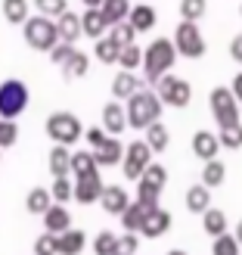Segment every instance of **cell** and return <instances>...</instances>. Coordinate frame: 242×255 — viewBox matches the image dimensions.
Wrapping results in <instances>:
<instances>
[{"instance_id": "7a4b0ae2", "label": "cell", "mask_w": 242, "mask_h": 255, "mask_svg": "<svg viewBox=\"0 0 242 255\" xmlns=\"http://www.w3.org/2000/svg\"><path fill=\"white\" fill-rule=\"evenodd\" d=\"M124 109H127V125L137 128V131H146L149 125H156L161 119L164 103H161V97L156 91H146V87H143L140 94H134L131 100H127Z\"/></svg>"}, {"instance_id": "4dcf8cb0", "label": "cell", "mask_w": 242, "mask_h": 255, "mask_svg": "<svg viewBox=\"0 0 242 255\" xmlns=\"http://www.w3.org/2000/svg\"><path fill=\"white\" fill-rule=\"evenodd\" d=\"M146 143H149V149H152V152H164V149H168V143H171L168 128H164L161 122L149 125V128H146Z\"/></svg>"}, {"instance_id": "8fae6325", "label": "cell", "mask_w": 242, "mask_h": 255, "mask_svg": "<svg viewBox=\"0 0 242 255\" xmlns=\"http://www.w3.org/2000/svg\"><path fill=\"white\" fill-rule=\"evenodd\" d=\"M99 206H103L106 215H118V218H121V215L127 212V206H131V196H127L124 187L112 184V187L103 190V196H99Z\"/></svg>"}, {"instance_id": "9c48e42d", "label": "cell", "mask_w": 242, "mask_h": 255, "mask_svg": "<svg viewBox=\"0 0 242 255\" xmlns=\"http://www.w3.org/2000/svg\"><path fill=\"white\" fill-rule=\"evenodd\" d=\"M156 94L161 97V103H164V106L183 109V106H189V100H193V87H189L186 78H177V75H164V78L156 84Z\"/></svg>"}, {"instance_id": "83f0119b", "label": "cell", "mask_w": 242, "mask_h": 255, "mask_svg": "<svg viewBox=\"0 0 242 255\" xmlns=\"http://www.w3.org/2000/svg\"><path fill=\"white\" fill-rule=\"evenodd\" d=\"M127 22L137 28V34L140 31H149V28H156V22H159V16H156V9H152L149 3H137L134 9H131V16H127Z\"/></svg>"}, {"instance_id": "816d5d0a", "label": "cell", "mask_w": 242, "mask_h": 255, "mask_svg": "<svg viewBox=\"0 0 242 255\" xmlns=\"http://www.w3.org/2000/svg\"><path fill=\"white\" fill-rule=\"evenodd\" d=\"M233 237H236V240H239V246H242V221H239V224H236V231H233Z\"/></svg>"}, {"instance_id": "f5cc1de1", "label": "cell", "mask_w": 242, "mask_h": 255, "mask_svg": "<svg viewBox=\"0 0 242 255\" xmlns=\"http://www.w3.org/2000/svg\"><path fill=\"white\" fill-rule=\"evenodd\" d=\"M164 255H186L183 249H171V252H164Z\"/></svg>"}, {"instance_id": "44dd1931", "label": "cell", "mask_w": 242, "mask_h": 255, "mask_svg": "<svg viewBox=\"0 0 242 255\" xmlns=\"http://www.w3.org/2000/svg\"><path fill=\"white\" fill-rule=\"evenodd\" d=\"M186 209L193 215H205L211 209V190L205 184H193L186 190Z\"/></svg>"}, {"instance_id": "1f68e13d", "label": "cell", "mask_w": 242, "mask_h": 255, "mask_svg": "<svg viewBox=\"0 0 242 255\" xmlns=\"http://www.w3.org/2000/svg\"><path fill=\"white\" fill-rule=\"evenodd\" d=\"M224 177H227V165H224L221 159H211V162H205V168H202V184H205L208 190L221 187V184H224Z\"/></svg>"}, {"instance_id": "f6af8a7d", "label": "cell", "mask_w": 242, "mask_h": 255, "mask_svg": "<svg viewBox=\"0 0 242 255\" xmlns=\"http://www.w3.org/2000/svg\"><path fill=\"white\" fill-rule=\"evenodd\" d=\"M78 53V50H75V44H66V41H59L53 50H50V59H53V66H66V62Z\"/></svg>"}, {"instance_id": "e575fe53", "label": "cell", "mask_w": 242, "mask_h": 255, "mask_svg": "<svg viewBox=\"0 0 242 255\" xmlns=\"http://www.w3.org/2000/svg\"><path fill=\"white\" fill-rule=\"evenodd\" d=\"M208 9V0H180V19L186 22H199Z\"/></svg>"}, {"instance_id": "ba28073f", "label": "cell", "mask_w": 242, "mask_h": 255, "mask_svg": "<svg viewBox=\"0 0 242 255\" xmlns=\"http://www.w3.org/2000/svg\"><path fill=\"white\" fill-rule=\"evenodd\" d=\"M164 184H168V168L159 165V162H152L143 171V177L137 181V199L146 202V206H159V196H161Z\"/></svg>"}, {"instance_id": "b9f144b4", "label": "cell", "mask_w": 242, "mask_h": 255, "mask_svg": "<svg viewBox=\"0 0 242 255\" xmlns=\"http://www.w3.org/2000/svg\"><path fill=\"white\" fill-rule=\"evenodd\" d=\"M16 140H19V125L12 119H0V149L16 146Z\"/></svg>"}, {"instance_id": "836d02e7", "label": "cell", "mask_w": 242, "mask_h": 255, "mask_svg": "<svg viewBox=\"0 0 242 255\" xmlns=\"http://www.w3.org/2000/svg\"><path fill=\"white\" fill-rule=\"evenodd\" d=\"M87 69H90V56H87V53H81V50H78V53H75V56L66 62V66H62V72H66V78H84V75H87Z\"/></svg>"}, {"instance_id": "681fc988", "label": "cell", "mask_w": 242, "mask_h": 255, "mask_svg": "<svg viewBox=\"0 0 242 255\" xmlns=\"http://www.w3.org/2000/svg\"><path fill=\"white\" fill-rule=\"evenodd\" d=\"M230 87H233V94H236V100H239V103H242V72H239L236 78H233V84H230Z\"/></svg>"}, {"instance_id": "74e56055", "label": "cell", "mask_w": 242, "mask_h": 255, "mask_svg": "<svg viewBox=\"0 0 242 255\" xmlns=\"http://www.w3.org/2000/svg\"><path fill=\"white\" fill-rule=\"evenodd\" d=\"M239 240L233 234H221L218 240L211 243V255H239Z\"/></svg>"}, {"instance_id": "484cf974", "label": "cell", "mask_w": 242, "mask_h": 255, "mask_svg": "<svg viewBox=\"0 0 242 255\" xmlns=\"http://www.w3.org/2000/svg\"><path fill=\"white\" fill-rule=\"evenodd\" d=\"M81 25H84V34L93 37V41H99V37L106 34V28H109V22H106L103 12H99V6H96V9H84Z\"/></svg>"}, {"instance_id": "7dc6e473", "label": "cell", "mask_w": 242, "mask_h": 255, "mask_svg": "<svg viewBox=\"0 0 242 255\" xmlns=\"http://www.w3.org/2000/svg\"><path fill=\"white\" fill-rule=\"evenodd\" d=\"M84 137H87V143H90V149H93V152H96V149L109 140V137H106V128H87V134H84Z\"/></svg>"}, {"instance_id": "bcb514c9", "label": "cell", "mask_w": 242, "mask_h": 255, "mask_svg": "<svg viewBox=\"0 0 242 255\" xmlns=\"http://www.w3.org/2000/svg\"><path fill=\"white\" fill-rule=\"evenodd\" d=\"M137 246H140L137 234H124V237H118V249H115V255H134Z\"/></svg>"}, {"instance_id": "f907efd6", "label": "cell", "mask_w": 242, "mask_h": 255, "mask_svg": "<svg viewBox=\"0 0 242 255\" xmlns=\"http://www.w3.org/2000/svg\"><path fill=\"white\" fill-rule=\"evenodd\" d=\"M81 3H84L87 9H96V6H103V0H81Z\"/></svg>"}, {"instance_id": "52a82bcc", "label": "cell", "mask_w": 242, "mask_h": 255, "mask_svg": "<svg viewBox=\"0 0 242 255\" xmlns=\"http://www.w3.org/2000/svg\"><path fill=\"white\" fill-rule=\"evenodd\" d=\"M174 47H177V53L186 56V59H199V56H205V37H202L199 25L180 19V25L174 28Z\"/></svg>"}, {"instance_id": "60d3db41", "label": "cell", "mask_w": 242, "mask_h": 255, "mask_svg": "<svg viewBox=\"0 0 242 255\" xmlns=\"http://www.w3.org/2000/svg\"><path fill=\"white\" fill-rule=\"evenodd\" d=\"M109 37H112V41H115V44L124 50V47H131V44H134V37H137V28H134L131 22H121V25H115V28L109 31Z\"/></svg>"}, {"instance_id": "7bdbcfd3", "label": "cell", "mask_w": 242, "mask_h": 255, "mask_svg": "<svg viewBox=\"0 0 242 255\" xmlns=\"http://www.w3.org/2000/svg\"><path fill=\"white\" fill-rule=\"evenodd\" d=\"M218 137H221V146H224V149H242V125L221 128Z\"/></svg>"}, {"instance_id": "9a60e30c", "label": "cell", "mask_w": 242, "mask_h": 255, "mask_svg": "<svg viewBox=\"0 0 242 255\" xmlns=\"http://www.w3.org/2000/svg\"><path fill=\"white\" fill-rule=\"evenodd\" d=\"M168 227H171V212L156 206L146 215V224H143V231H140V234H143L146 240H159L161 234H168Z\"/></svg>"}, {"instance_id": "7c38bea8", "label": "cell", "mask_w": 242, "mask_h": 255, "mask_svg": "<svg viewBox=\"0 0 242 255\" xmlns=\"http://www.w3.org/2000/svg\"><path fill=\"white\" fill-rule=\"evenodd\" d=\"M143 81H146V78H137L134 72H124V69H121L115 78H112V97H115V100H124V103H127L134 94L143 91Z\"/></svg>"}, {"instance_id": "6da1fadb", "label": "cell", "mask_w": 242, "mask_h": 255, "mask_svg": "<svg viewBox=\"0 0 242 255\" xmlns=\"http://www.w3.org/2000/svg\"><path fill=\"white\" fill-rule=\"evenodd\" d=\"M177 47H174V37H156L146 50H143V72H146V81L149 84H159L164 75H171L174 62H177Z\"/></svg>"}, {"instance_id": "cb8c5ba5", "label": "cell", "mask_w": 242, "mask_h": 255, "mask_svg": "<svg viewBox=\"0 0 242 255\" xmlns=\"http://www.w3.org/2000/svg\"><path fill=\"white\" fill-rule=\"evenodd\" d=\"M131 9H134V6L127 3V0H103V6H99V12H103L106 22H109V28H115V25L127 22Z\"/></svg>"}, {"instance_id": "603a6c76", "label": "cell", "mask_w": 242, "mask_h": 255, "mask_svg": "<svg viewBox=\"0 0 242 255\" xmlns=\"http://www.w3.org/2000/svg\"><path fill=\"white\" fill-rule=\"evenodd\" d=\"M56 28H59V41L66 44H75L78 37L84 34V25H81V16H75V12H66V16L56 19Z\"/></svg>"}, {"instance_id": "5b68a950", "label": "cell", "mask_w": 242, "mask_h": 255, "mask_svg": "<svg viewBox=\"0 0 242 255\" xmlns=\"http://www.w3.org/2000/svg\"><path fill=\"white\" fill-rule=\"evenodd\" d=\"M81 131L84 128H81L78 116H72V112H53L47 119V137L59 146H72L75 140H81Z\"/></svg>"}, {"instance_id": "2e32d148", "label": "cell", "mask_w": 242, "mask_h": 255, "mask_svg": "<svg viewBox=\"0 0 242 255\" xmlns=\"http://www.w3.org/2000/svg\"><path fill=\"white\" fill-rule=\"evenodd\" d=\"M156 209V206H146V202H140V199H134L131 206H127V212L121 215V227L127 234H140L143 231V224H146V215Z\"/></svg>"}, {"instance_id": "e0dca14e", "label": "cell", "mask_w": 242, "mask_h": 255, "mask_svg": "<svg viewBox=\"0 0 242 255\" xmlns=\"http://www.w3.org/2000/svg\"><path fill=\"white\" fill-rule=\"evenodd\" d=\"M103 190H106V184L99 181V174H93V177H81V181H75V199H78L81 206H87V202H99Z\"/></svg>"}, {"instance_id": "277c9868", "label": "cell", "mask_w": 242, "mask_h": 255, "mask_svg": "<svg viewBox=\"0 0 242 255\" xmlns=\"http://www.w3.org/2000/svg\"><path fill=\"white\" fill-rule=\"evenodd\" d=\"M208 103H211V116H214V122H218V128L239 125V100L233 94V87H214Z\"/></svg>"}, {"instance_id": "f35d334b", "label": "cell", "mask_w": 242, "mask_h": 255, "mask_svg": "<svg viewBox=\"0 0 242 255\" xmlns=\"http://www.w3.org/2000/svg\"><path fill=\"white\" fill-rule=\"evenodd\" d=\"M118 66H121L124 72H134L137 66H143V50H140L137 44L124 47V50H121V56H118Z\"/></svg>"}, {"instance_id": "8992f818", "label": "cell", "mask_w": 242, "mask_h": 255, "mask_svg": "<svg viewBox=\"0 0 242 255\" xmlns=\"http://www.w3.org/2000/svg\"><path fill=\"white\" fill-rule=\"evenodd\" d=\"M25 106H28V87L19 78H6L0 84V119H12L22 116Z\"/></svg>"}, {"instance_id": "f1b7e54d", "label": "cell", "mask_w": 242, "mask_h": 255, "mask_svg": "<svg viewBox=\"0 0 242 255\" xmlns=\"http://www.w3.org/2000/svg\"><path fill=\"white\" fill-rule=\"evenodd\" d=\"M84 243H87L84 231H75V227H69L66 234H59V255H81V252H84Z\"/></svg>"}, {"instance_id": "3957f363", "label": "cell", "mask_w": 242, "mask_h": 255, "mask_svg": "<svg viewBox=\"0 0 242 255\" xmlns=\"http://www.w3.org/2000/svg\"><path fill=\"white\" fill-rule=\"evenodd\" d=\"M22 37L31 50H53L59 44V28H56V19H47V16H31L28 22L22 25Z\"/></svg>"}, {"instance_id": "d590c367", "label": "cell", "mask_w": 242, "mask_h": 255, "mask_svg": "<svg viewBox=\"0 0 242 255\" xmlns=\"http://www.w3.org/2000/svg\"><path fill=\"white\" fill-rule=\"evenodd\" d=\"M118 249V234H112V231H99L96 240H93V252L96 255H115Z\"/></svg>"}, {"instance_id": "7402d4cb", "label": "cell", "mask_w": 242, "mask_h": 255, "mask_svg": "<svg viewBox=\"0 0 242 255\" xmlns=\"http://www.w3.org/2000/svg\"><path fill=\"white\" fill-rule=\"evenodd\" d=\"M96 168H99V162H96L93 152H72V177H75V181L99 174Z\"/></svg>"}, {"instance_id": "d4e9b609", "label": "cell", "mask_w": 242, "mask_h": 255, "mask_svg": "<svg viewBox=\"0 0 242 255\" xmlns=\"http://www.w3.org/2000/svg\"><path fill=\"white\" fill-rule=\"evenodd\" d=\"M53 193H50L47 187H31V193L25 196V209H28L31 215H47L50 206H53Z\"/></svg>"}, {"instance_id": "ee69618b", "label": "cell", "mask_w": 242, "mask_h": 255, "mask_svg": "<svg viewBox=\"0 0 242 255\" xmlns=\"http://www.w3.org/2000/svg\"><path fill=\"white\" fill-rule=\"evenodd\" d=\"M50 193H53V199L62 206V202H69V199L75 196V187H72L69 177H53V187H50Z\"/></svg>"}, {"instance_id": "30bf717a", "label": "cell", "mask_w": 242, "mask_h": 255, "mask_svg": "<svg viewBox=\"0 0 242 255\" xmlns=\"http://www.w3.org/2000/svg\"><path fill=\"white\" fill-rule=\"evenodd\" d=\"M149 165H152V149H149V143H146V140H134V143L124 149V162H121L124 177L140 181Z\"/></svg>"}, {"instance_id": "8d00e7d4", "label": "cell", "mask_w": 242, "mask_h": 255, "mask_svg": "<svg viewBox=\"0 0 242 255\" xmlns=\"http://www.w3.org/2000/svg\"><path fill=\"white\" fill-rule=\"evenodd\" d=\"M34 6H37V12H41V16H47V19H59V16H66V12H69V3H66V0H34Z\"/></svg>"}, {"instance_id": "d6986e66", "label": "cell", "mask_w": 242, "mask_h": 255, "mask_svg": "<svg viewBox=\"0 0 242 255\" xmlns=\"http://www.w3.org/2000/svg\"><path fill=\"white\" fill-rule=\"evenodd\" d=\"M47 168H50L53 177H69L72 174V152H69V146L53 143V149L47 152Z\"/></svg>"}, {"instance_id": "4fadbf2b", "label": "cell", "mask_w": 242, "mask_h": 255, "mask_svg": "<svg viewBox=\"0 0 242 255\" xmlns=\"http://www.w3.org/2000/svg\"><path fill=\"white\" fill-rule=\"evenodd\" d=\"M103 128H106V134L109 137H118L121 131H127V109L121 103H106L103 106Z\"/></svg>"}, {"instance_id": "f546056e", "label": "cell", "mask_w": 242, "mask_h": 255, "mask_svg": "<svg viewBox=\"0 0 242 255\" xmlns=\"http://www.w3.org/2000/svg\"><path fill=\"white\" fill-rule=\"evenodd\" d=\"M93 56L103 62V66H115L118 56H121V47H118V44L106 34V37H99V41L93 44Z\"/></svg>"}, {"instance_id": "ffe728a7", "label": "cell", "mask_w": 242, "mask_h": 255, "mask_svg": "<svg viewBox=\"0 0 242 255\" xmlns=\"http://www.w3.org/2000/svg\"><path fill=\"white\" fill-rule=\"evenodd\" d=\"M44 227H47L50 234H66L69 227H72V215H69V209L59 206V202H53V206H50V212L44 215Z\"/></svg>"}, {"instance_id": "ab89813d", "label": "cell", "mask_w": 242, "mask_h": 255, "mask_svg": "<svg viewBox=\"0 0 242 255\" xmlns=\"http://www.w3.org/2000/svg\"><path fill=\"white\" fill-rule=\"evenodd\" d=\"M34 255H59V234H41L34 240Z\"/></svg>"}, {"instance_id": "5bb4252c", "label": "cell", "mask_w": 242, "mask_h": 255, "mask_svg": "<svg viewBox=\"0 0 242 255\" xmlns=\"http://www.w3.org/2000/svg\"><path fill=\"white\" fill-rule=\"evenodd\" d=\"M218 149H221V137L218 134H211V131H196L193 134V156H199L202 162L218 159Z\"/></svg>"}, {"instance_id": "d6a6232c", "label": "cell", "mask_w": 242, "mask_h": 255, "mask_svg": "<svg viewBox=\"0 0 242 255\" xmlns=\"http://www.w3.org/2000/svg\"><path fill=\"white\" fill-rule=\"evenodd\" d=\"M3 19L9 25H25L28 22V0H3Z\"/></svg>"}, {"instance_id": "4316f807", "label": "cell", "mask_w": 242, "mask_h": 255, "mask_svg": "<svg viewBox=\"0 0 242 255\" xmlns=\"http://www.w3.org/2000/svg\"><path fill=\"white\" fill-rule=\"evenodd\" d=\"M227 227H230V224H227V215H224L221 209H214V206H211L205 215H202V231H205L211 240H218L221 234H230Z\"/></svg>"}, {"instance_id": "ac0fdd59", "label": "cell", "mask_w": 242, "mask_h": 255, "mask_svg": "<svg viewBox=\"0 0 242 255\" xmlns=\"http://www.w3.org/2000/svg\"><path fill=\"white\" fill-rule=\"evenodd\" d=\"M124 149H127V146L121 143L118 137H109L106 143L93 152V156H96V162H99V168H112V165H121V162H124Z\"/></svg>"}, {"instance_id": "c3c4849f", "label": "cell", "mask_w": 242, "mask_h": 255, "mask_svg": "<svg viewBox=\"0 0 242 255\" xmlns=\"http://www.w3.org/2000/svg\"><path fill=\"white\" fill-rule=\"evenodd\" d=\"M230 56L239 62V66H242V34H236L233 37V41H230Z\"/></svg>"}]
</instances>
